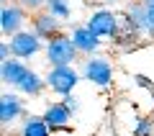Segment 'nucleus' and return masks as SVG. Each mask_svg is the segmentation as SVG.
I'll return each instance as SVG.
<instances>
[{
	"label": "nucleus",
	"instance_id": "f257e3e1",
	"mask_svg": "<svg viewBox=\"0 0 154 136\" xmlns=\"http://www.w3.org/2000/svg\"><path fill=\"white\" fill-rule=\"evenodd\" d=\"M80 72H82V80H88L90 85H95L98 90H108L113 85V59L105 54H95V57H85L80 62Z\"/></svg>",
	"mask_w": 154,
	"mask_h": 136
},
{
	"label": "nucleus",
	"instance_id": "f03ea898",
	"mask_svg": "<svg viewBox=\"0 0 154 136\" xmlns=\"http://www.w3.org/2000/svg\"><path fill=\"white\" fill-rule=\"evenodd\" d=\"M46 64L49 67H75V62H80V51H77L75 41L69 39V33H59L51 41H46Z\"/></svg>",
	"mask_w": 154,
	"mask_h": 136
},
{
	"label": "nucleus",
	"instance_id": "7ed1b4c3",
	"mask_svg": "<svg viewBox=\"0 0 154 136\" xmlns=\"http://www.w3.org/2000/svg\"><path fill=\"white\" fill-rule=\"evenodd\" d=\"M85 26H88L98 39H103V41H113V39L118 36V31H121V13L110 11L108 5H105V8H95V11L88 16Z\"/></svg>",
	"mask_w": 154,
	"mask_h": 136
},
{
	"label": "nucleus",
	"instance_id": "20e7f679",
	"mask_svg": "<svg viewBox=\"0 0 154 136\" xmlns=\"http://www.w3.org/2000/svg\"><path fill=\"white\" fill-rule=\"evenodd\" d=\"M46 90L59 98H67V95H75V87L82 80V72L75 70V67H49L46 72Z\"/></svg>",
	"mask_w": 154,
	"mask_h": 136
},
{
	"label": "nucleus",
	"instance_id": "39448f33",
	"mask_svg": "<svg viewBox=\"0 0 154 136\" xmlns=\"http://www.w3.org/2000/svg\"><path fill=\"white\" fill-rule=\"evenodd\" d=\"M123 16L141 33V39H154V8H146L141 0H128L123 8Z\"/></svg>",
	"mask_w": 154,
	"mask_h": 136
},
{
	"label": "nucleus",
	"instance_id": "423d86ee",
	"mask_svg": "<svg viewBox=\"0 0 154 136\" xmlns=\"http://www.w3.org/2000/svg\"><path fill=\"white\" fill-rule=\"evenodd\" d=\"M28 23H31V13L23 5H18V3L3 5V11H0V31H3V36L11 39V36H16V33L26 31Z\"/></svg>",
	"mask_w": 154,
	"mask_h": 136
},
{
	"label": "nucleus",
	"instance_id": "0eeeda50",
	"mask_svg": "<svg viewBox=\"0 0 154 136\" xmlns=\"http://www.w3.org/2000/svg\"><path fill=\"white\" fill-rule=\"evenodd\" d=\"M8 44H11V51H13V59H21V62H28L33 59L36 54H41V51L46 49L44 41L36 36V33L31 31V28H26V31L16 33V36L8 39Z\"/></svg>",
	"mask_w": 154,
	"mask_h": 136
},
{
	"label": "nucleus",
	"instance_id": "6e6552de",
	"mask_svg": "<svg viewBox=\"0 0 154 136\" xmlns=\"http://www.w3.org/2000/svg\"><path fill=\"white\" fill-rule=\"evenodd\" d=\"M69 39L75 41V46H77V51H80V57H95V54H100L103 51V39H98L93 31H90L85 23H77V26H72V31H69Z\"/></svg>",
	"mask_w": 154,
	"mask_h": 136
},
{
	"label": "nucleus",
	"instance_id": "1a4fd4ad",
	"mask_svg": "<svg viewBox=\"0 0 154 136\" xmlns=\"http://www.w3.org/2000/svg\"><path fill=\"white\" fill-rule=\"evenodd\" d=\"M26 116V105H23V95L13 93V90H5L0 95V123L3 128L13 126L16 121H23Z\"/></svg>",
	"mask_w": 154,
	"mask_h": 136
},
{
	"label": "nucleus",
	"instance_id": "9d476101",
	"mask_svg": "<svg viewBox=\"0 0 154 136\" xmlns=\"http://www.w3.org/2000/svg\"><path fill=\"white\" fill-rule=\"evenodd\" d=\"M62 26H64V23H62L59 18H54L49 11L33 13V16H31V23H28V28H31V31L41 39V41H51L54 36L64 33V31H62Z\"/></svg>",
	"mask_w": 154,
	"mask_h": 136
},
{
	"label": "nucleus",
	"instance_id": "9b49d317",
	"mask_svg": "<svg viewBox=\"0 0 154 136\" xmlns=\"http://www.w3.org/2000/svg\"><path fill=\"white\" fill-rule=\"evenodd\" d=\"M46 118V123H49L51 131H69L72 128V110L64 105V100H54V103L46 105V110L41 113Z\"/></svg>",
	"mask_w": 154,
	"mask_h": 136
},
{
	"label": "nucleus",
	"instance_id": "f8f14e48",
	"mask_svg": "<svg viewBox=\"0 0 154 136\" xmlns=\"http://www.w3.org/2000/svg\"><path fill=\"white\" fill-rule=\"evenodd\" d=\"M44 87H46V77L28 67L26 75L21 77V82L16 85V93H21L23 98H38V95L44 93Z\"/></svg>",
	"mask_w": 154,
	"mask_h": 136
},
{
	"label": "nucleus",
	"instance_id": "ddd939ff",
	"mask_svg": "<svg viewBox=\"0 0 154 136\" xmlns=\"http://www.w3.org/2000/svg\"><path fill=\"white\" fill-rule=\"evenodd\" d=\"M54 131L49 128L44 116H33V113H26L18 126V136H51Z\"/></svg>",
	"mask_w": 154,
	"mask_h": 136
},
{
	"label": "nucleus",
	"instance_id": "4468645a",
	"mask_svg": "<svg viewBox=\"0 0 154 136\" xmlns=\"http://www.w3.org/2000/svg\"><path fill=\"white\" fill-rule=\"evenodd\" d=\"M26 70H28L26 62H21V59H8V62L0 64V80H3V85H5V87H13V90H16V85L21 82V77L26 75Z\"/></svg>",
	"mask_w": 154,
	"mask_h": 136
},
{
	"label": "nucleus",
	"instance_id": "2eb2a0df",
	"mask_svg": "<svg viewBox=\"0 0 154 136\" xmlns=\"http://www.w3.org/2000/svg\"><path fill=\"white\" fill-rule=\"evenodd\" d=\"M44 11H49L54 18H59L62 23H67L72 18V11H75V8H72V0H46Z\"/></svg>",
	"mask_w": 154,
	"mask_h": 136
},
{
	"label": "nucleus",
	"instance_id": "dca6fc26",
	"mask_svg": "<svg viewBox=\"0 0 154 136\" xmlns=\"http://www.w3.org/2000/svg\"><path fill=\"white\" fill-rule=\"evenodd\" d=\"M131 136H154V116H139Z\"/></svg>",
	"mask_w": 154,
	"mask_h": 136
},
{
	"label": "nucleus",
	"instance_id": "f3484780",
	"mask_svg": "<svg viewBox=\"0 0 154 136\" xmlns=\"http://www.w3.org/2000/svg\"><path fill=\"white\" fill-rule=\"evenodd\" d=\"M16 3H18V5H23L28 13H31V16L46 8V0H16Z\"/></svg>",
	"mask_w": 154,
	"mask_h": 136
},
{
	"label": "nucleus",
	"instance_id": "a211bd4d",
	"mask_svg": "<svg viewBox=\"0 0 154 136\" xmlns=\"http://www.w3.org/2000/svg\"><path fill=\"white\" fill-rule=\"evenodd\" d=\"M134 80H136V85H139V87L149 90V93H152V98H154V80H152V77H146V75H136Z\"/></svg>",
	"mask_w": 154,
	"mask_h": 136
},
{
	"label": "nucleus",
	"instance_id": "6ab92c4d",
	"mask_svg": "<svg viewBox=\"0 0 154 136\" xmlns=\"http://www.w3.org/2000/svg\"><path fill=\"white\" fill-rule=\"evenodd\" d=\"M62 100H64V105L72 110V113H77V110H80V100H77L75 95H67V98H62Z\"/></svg>",
	"mask_w": 154,
	"mask_h": 136
},
{
	"label": "nucleus",
	"instance_id": "aec40b11",
	"mask_svg": "<svg viewBox=\"0 0 154 136\" xmlns=\"http://www.w3.org/2000/svg\"><path fill=\"white\" fill-rule=\"evenodd\" d=\"M141 3H144L146 8H154V0H141Z\"/></svg>",
	"mask_w": 154,
	"mask_h": 136
},
{
	"label": "nucleus",
	"instance_id": "412c9836",
	"mask_svg": "<svg viewBox=\"0 0 154 136\" xmlns=\"http://www.w3.org/2000/svg\"><path fill=\"white\" fill-rule=\"evenodd\" d=\"M105 3H108V5H110V3H123V0H105Z\"/></svg>",
	"mask_w": 154,
	"mask_h": 136
},
{
	"label": "nucleus",
	"instance_id": "4be33fe9",
	"mask_svg": "<svg viewBox=\"0 0 154 136\" xmlns=\"http://www.w3.org/2000/svg\"><path fill=\"white\" fill-rule=\"evenodd\" d=\"M8 3H16V0H3V5H8Z\"/></svg>",
	"mask_w": 154,
	"mask_h": 136
}]
</instances>
